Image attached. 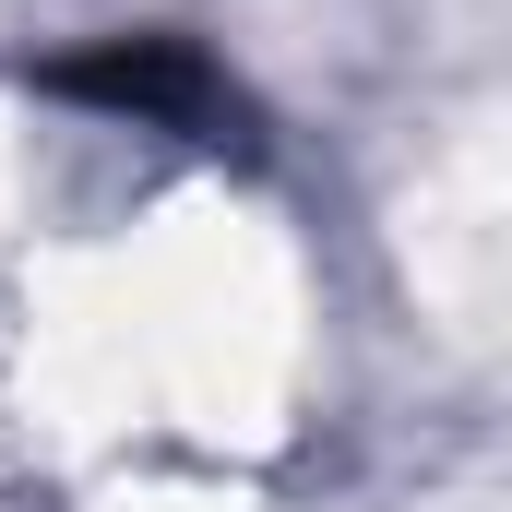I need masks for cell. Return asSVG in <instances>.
<instances>
[{"instance_id":"cell-1","label":"cell","mask_w":512,"mask_h":512,"mask_svg":"<svg viewBox=\"0 0 512 512\" xmlns=\"http://www.w3.org/2000/svg\"><path fill=\"white\" fill-rule=\"evenodd\" d=\"M36 84L60 108H96V120L167 131V143H239L251 108H239V72L203 48V36H167V24H120V36H84L60 60H36Z\"/></svg>"}]
</instances>
